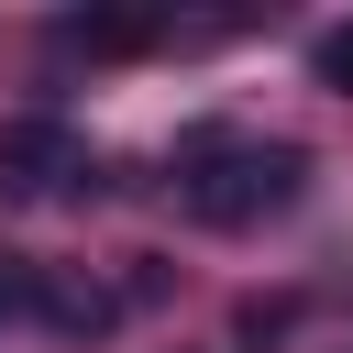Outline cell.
I'll list each match as a JSON object with an SVG mask.
<instances>
[{
    "mask_svg": "<svg viewBox=\"0 0 353 353\" xmlns=\"http://www.w3.org/2000/svg\"><path fill=\"white\" fill-rule=\"evenodd\" d=\"M33 309L55 331H110V287H88V276H44L33 265Z\"/></svg>",
    "mask_w": 353,
    "mask_h": 353,
    "instance_id": "3",
    "label": "cell"
},
{
    "mask_svg": "<svg viewBox=\"0 0 353 353\" xmlns=\"http://www.w3.org/2000/svg\"><path fill=\"white\" fill-rule=\"evenodd\" d=\"M66 176H88V143H77L55 110H22V121H0V199H55Z\"/></svg>",
    "mask_w": 353,
    "mask_h": 353,
    "instance_id": "2",
    "label": "cell"
},
{
    "mask_svg": "<svg viewBox=\"0 0 353 353\" xmlns=\"http://www.w3.org/2000/svg\"><path fill=\"white\" fill-rule=\"evenodd\" d=\"M176 199L210 221V232H243V221H265V210H287L298 188H309V154L298 143H265V132H232V121H199V132H176Z\"/></svg>",
    "mask_w": 353,
    "mask_h": 353,
    "instance_id": "1",
    "label": "cell"
},
{
    "mask_svg": "<svg viewBox=\"0 0 353 353\" xmlns=\"http://www.w3.org/2000/svg\"><path fill=\"white\" fill-rule=\"evenodd\" d=\"M22 309H33V265H22V254H0V331H11Z\"/></svg>",
    "mask_w": 353,
    "mask_h": 353,
    "instance_id": "5",
    "label": "cell"
},
{
    "mask_svg": "<svg viewBox=\"0 0 353 353\" xmlns=\"http://www.w3.org/2000/svg\"><path fill=\"white\" fill-rule=\"evenodd\" d=\"M309 77H320V88H342V99H353V33H320V44H309Z\"/></svg>",
    "mask_w": 353,
    "mask_h": 353,
    "instance_id": "4",
    "label": "cell"
}]
</instances>
